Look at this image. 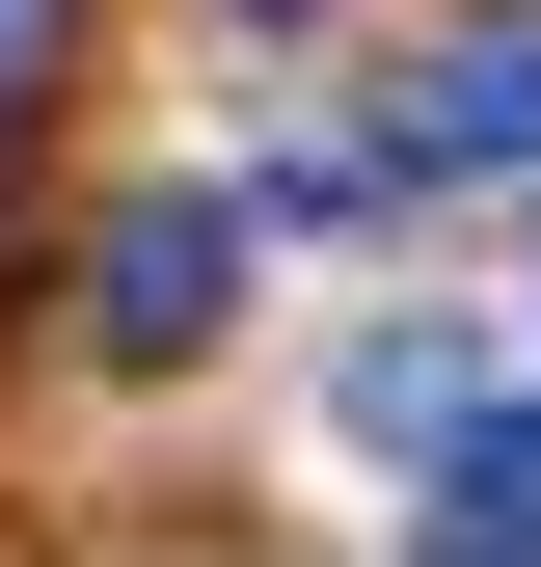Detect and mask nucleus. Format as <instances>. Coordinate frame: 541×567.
Wrapping results in <instances>:
<instances>
[{
    "instance_id": "f257e3e1",
    "label": "nucleus",
    "mask_w": 541,
    "mask_h": 567,
    "mask_svg": "<svg viewBox=\"0 0 541 567\" xmlns=\"http://www.w3.org/2000/svg\"><path fill=\"white\" fill-rule=\"evenodd\" d=\"M460 163H541V0H488L460 54H406L379 135H325V163H298V217H353V189H460Z\"/></svg>"
},
{
    "instance_id": "f03ea898",
    "label": "nucleus",
    "mask_w": 541,
    "mask_h": 567,
    "mask_svg": "<svg viewBox=\"0 0 541 567\" xmlns=\"http://www.w3.org/2000/svg\"><path fill=\"white\" fill-rule=\"evenodd\" d=\"M217 324H244V189H135V217L82 244V351L109 379H190Z\"/></svg>"
},
{
    "instance_id": "7ed1b4c3",
    "label": "nucleus",
    "mask_w": 541,
    "mask_h": 567,
    "mask_svg": "<svg viewBox=\"0 0 541 567\" xmlns=\"http://www.w3.org/2000/svg\"><path fill=\"white\" fill-rule=\"evenodd\" d=\"M488 324H353V351H325V433H353V460H406V486H433L460 433H488Z\"/></svg>"
},
{
    "instance_id": "20e7f679",
    "label": "nucleus",
    "mask_w": 541,
    "mask_h": 567,
    "mask_svg": "<svg viewBox=\"0 0 541 567\" xmlns=\"http://www.w3.org/2000/svg\"><path fill=\"white\" fill-rule=\"evenodd\" d=\"M406 567H541V405H488V433L433 460V540Z\"/></svg>"
},
{
    "instance_id": "39448f33",
    "label": "nucleus",
    "mask_w": 541,
    "mask_h": 567,
    "mask_svg": "<svg viewBox=\"0 0 541 567\" xmlns=\"http://www.w3.org/2000/svg\"><path fill=\"white\" fill-rule=\"evenodd\" d=\"M514 351H541V270H514Z\"/></svg>"
},
{
    "instance_id": "423d86ee",
    "label": "nucleus",
    "mask_w": 541,
    "mask_h": 567,
    "mask_svg": "<svg viewBox=\"0 0 541 567\" xmlns=\"http://www.w3.org/2000/svg\"><path fill=\"white\" fill-rule=\"evenodd\" d=\"M0 28H28V0H0Z\"/></svg>"
}]
</instances>
